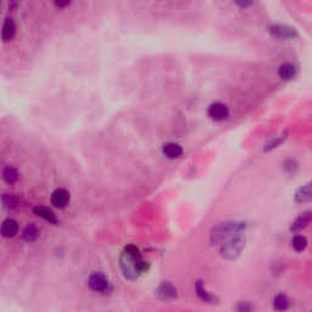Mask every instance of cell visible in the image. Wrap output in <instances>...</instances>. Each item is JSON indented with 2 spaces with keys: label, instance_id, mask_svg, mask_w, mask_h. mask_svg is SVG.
<instances>
[{
  "label": "cell",
  "instance_id": "cell-12",
  "mask_svg": "<svg viewBox=\"0 0 312 312\" xmlns=\"http://www.w3.org/2000/svg\"><path fill=\"white\" fill-rule=\"evenodd\" d=\"M297 66L292 63H284L278 67V77L282 80H286V82L294 79L297 76Z\"/></svg>",
  "mask_w": 312,
  "mask_h": 312
},
{
  "label": "cell",
  "instance_id": "cell-15",
  "mask_svg": "<svg viewBox=\"0 0 312 312\" xmlns=\"http://www.w3.org/2000/svg\"><path fill=\"white\" fill-rule=\"evenodd\" d=\"M183 148L178 143H173V142H169V143L163 144L162 147V153L166 157L168 158H178L183 155Z\"/></svg>",
  "mask_w": 312,
  "mask_h": 312
},
{
  "label": "cell",
  "instance_id": "cell-19",
  "mask_svg": "<svg viewBox=\"0 0 312 312\" xmlns=\"http://www.w3.org/2000/svg\"><path fill=\"white\" fill-rule=\"evenodd\" d=\"M33 212L37 216L42 217L43 220H45V221H48L49 223H53V225L58 223V219H56L55 214L50 209L44 208V206H37V208L33 209Z\"/></svg>",
  "mask_w": 312,
  "mask_h": 312
},
{
  "label": "cell",
  "instance_id": "cell-18",
  "mask_svg": "<svg viewBox=\"0 0 312 312\" xmlns=\"http://www.w3.org/2000/svg\"><path fill=\"white\" fill-rule=\"evenodd\" d=\"M39 235H40L39 228L37 227L36 225H33V223L27 225L22 232L23 240L27 241V243H33V241H36L37 239L39 238Z\"/></svg>",
  "mask_w": 312,
  "mask_h": 312
},
{
  "label": "cell",
  "instance_id": "cell-3",
  "mask_svg": "<svg viewBox=\"0 0 312 312\" xmlns=\"http://www.w3.org/2000/svg\"><path fill=\"white\" fill-rule=\"evenodd\" d=\"M244 247H245V236H244V234H241V235L233 236L230 240L221 244L220 254H221L222 259L233 261L240 256Z\"/></svg>",
  "mask_w": 312,
  "mask_h": 312
},
{
  "label": "cell",
  "instance_id": "cell-5",
  "mask_svg": "<svg viewBox=\"0 0 312 312\" xmlns=\"http://www.w3.org/2000/svg\"><path fill=\"white\" fill-rule=\"evenodd\" d=\"M268 32L273 38L281 40H293L298 38V32L294 27L282 25V23H273L268 26Z\"/></svg>",
  "mask_w": 312,
  "mask_h": 312
},
{
  "label": "cell",
  "instance_id": "cell-26",
  "mask_svg": "<svg viewBox=\"0 0 312 312\" xmlns=\"http://www.w3.org/2000/svg\"><path fill=\"white\" fill-rule=\"evenodd\" d=\"M54 4H55V6H58V7H65V6H69L70 1H55Z\"/></svg>",
  "mask_w": 312,
  "mask_h": 312
},
{
  "label": "cell",
  "instance_id": "cell-7",
  "mask_svg": "<svg viewBox=\"0 0 312 312\" xmlns=\"http://www.w3.org/2000/svg\"><path fill=\"white\" fill-rule=\"evenodd\" d=\"M208 115L211 120L217 121V122H222L230 117V109L226 104L223 103H214L209 106Z\"/></svg>",
  "mask_w": 312,
  "mask_h": 312
},
{
  "label": "cell",
  "instance_id": "cell-21",
  "mask_svg": "<svg viewBox=\"0 0 312 312\" xmlns=\"http://www.w3.org/2000/svg\"><path fill=\"white\" fill-rule=\"evenodd\" d=\"M2 179L7 183V184H13L18 181V172L17 169L12 166H6L2 169Z\"/></svg>",
  "mask_w": 312,
  "mask_h": 312
},
{
  "label": "cell",
  "instance_id": "cell-10",
  "mask_svg": "<svg viewBox=\"0 0 312 312\" xmlns=\"http://www.w3.org/2000/svg\"><path fill=\"white\" fill-rule=\"evenodd\" d=\"M294 200L298 204H306L312 201V181L300 185L294 193Z\"/></svg>",
  "mask_w": 312,
  "mask_h": 312
},
{
  "label": "cell",
  "instance_id": "cell-20",
  "mask_svg": "<svg viewBox=\"0 0 312 312\" xmlns=\"http://www.w3.org/2000/svg\"><path fill=\"white\" fill-rule=\"evenodd\" d=\"M309 245V240L303 234H295L292 239V247L297 252H301L306 249Z\"/></svg>",
  "mask_w": 312,
  "mask_h": 312
},
{
  "label": "cell",
  "instance_id": "cell-23",
  "mask_svg": "<svg viewBox=\"0 0 312 312\" xmlns=\"http://www.w3.org/2000/svg\"><path fill=\"white\" fill-rule=\"evenodd\" d=\"M20 205V199L12 194L2 195V206L5 209H15Z\"/></svg>",
  "mask_w": 312,
  "mask_h": 312
},
{
  "label": "cell",
  "instance_id": "cell-22",
  "mask_svg": "<svg viewBox=\"0 0 312 312\" xmlns=\"http://www.w3.org/2000/svg\"><path fill=\"white\" fill-rule=\"evenodd\" d=\"M282 168L288 174H295L298 172V169H299V162L295 158H287L282 163Z\"/></svg>",
  "mask_w": 312,
  "mask_h": 312
},
{
  "label": "cell",
  "instance_id": "cell-6",
  "mask_svg": "<svg viewBox=\"0 0 312 312\" xmlns=\"http://www.w3.org/2000/svg\"><path fill=\"white\" fill-rule=\"evenodd\" d=\"M155 294L158 300L171 301L178 297V290L172 282L162 281L155 289Z\"/></svg>",
  "mask_w": 312,
  "mask_h": 312
},
{
  "label": "cell",
  "instance_id": "cell-8",
  "mask_svg": "<svg viewBox=\"0 0 312 312\" xmlns=\"http://www.w3.org/2000/svg\"><path fill=\"white\" fill-rule=\"evenodd\" d=\"M194 288H195L196 297H198L199 299L203 301V303L211 304V305L220 303L219 297H217L216 294H214V293L209 292V290L206 289V287H205V284H204V282L200 281V279H198V281L195 282Z\"/></svg>",
  "mask_w": 312,
  "mask_h": 312
},
{
  "label": "cell",
  "instance_id": "cell-16",
  "mask_svg": "<svg viewBox=\"0 0 312 312\" xmlns=\"http://www.w3.org/2000/svg\"><path fill=\"white\" fill-rule=\"evenodd\" d=\"M18 232V223L12 219H6L1 225V235L4 238H13Z\"/></svg>",
  "mask_w": 312,
  "mask_h": 312
},
{
  "label": "cell",
  "instance_id": "cell-25",
  "mask_svg": "<svg viewBox=\"0 0 312 312\" xmlns=\"http://www.w3.org/2000/svg\"><path fill=\"white\" fill-rule=\"evenodd\" d=\"M235 5H238V6L244 7V9H245V7L250 6V5H252V2H250V1H236Z\"/></svg>",
  "mask_w": 312,
  "mask_h": 312
},
{
  "label": "cell",
  "instance_id": "cell-4",
  "mask_svg": "<svg viewBox=\"0 0 312 312\" xmlns=\"http://www.w3.org/2000/svg\"><path fill=\"white\" fill-rule=\"evenodd\" d=\"M88 287L91 292L107 295L112 292V284L104 272H93L88 278Z\"/></svg>",
  "mask_w": 312,
  "mask_h": 312
},
{
  "label": "cell",
  "instance_id": "cell-1",
  "mask_svg": "<svg viewBox=\"0 0 312 312\" xmlns=\"http://www.w3.org/2000/svg\"><path fill=\"white\" fill-rule=\"evenodd\" d=\"M120 268L126 279L136 281L142 273L148 271L149 263L142 257L138 247L133 244H128L125 246L120 256Z\"/></svg>",
  "mask_w": 312,
  "mask_h": 312
},
{
  "label": "cell",
  "instance_id": "cell-24",
  "mask_svg": "<svg viewBox=\"0 0 312 312\" xmlns=\"http://www.w3.org/2000/svg\"><path fill=\"white\" fill-rule=\"evenodd\" d=\"M234 312H255V306L251 301L240 300L234 306Z\"/></svg>",
  "mask_w": 312,
  "mask_h": 312
},
{
  "label": "cell",
  "instance_id": "cell-11",
  "mask_svg": "<svg viewBox=\"0 0 312 312\" xmlns=\"http://www.w3.org/2000/svg\"><path fill=\"white\" fill-rule=\"evenodd\" d=\"M50 201H52V205L55 208L64 209L70 201V193L64 188H58L53 192L52 196H50Z\"/></svg>",
  "mask_w": 312,
  "mask_h": 312
},
{
  "label": "cell",
  "instance_id": "cell-9",
  "mask_svg": "<svg viewBox=\"0 0 312 312\" xmlns=\"http://www.w3.org/2000/svg\"><path fill=\"white\" fill-rule=\"evenodd\" d=\"M312 222V211L311 210H308V211L301 212L299 216L294 220L290 226V232L299 234L301 231L305 230L309 225Z\"/></svg>",
  "mask_w": 312,
  "mask_h": 312
},
{
  "label": "cell",
  "instance_id": "cell-13",
  "mask_svg": "<svg viewBox=\"0 0 312 312\" xmlns=\"http://www.w3.org/2000/svg\"><path fill=\"white\" fill-rule=\"evenodd\" d=\"M272 308L276 312H286L290 308V299L284 293H278L272 299Z\"/></svg>",
  "mask_w": 312,
  "mask_h": 312
},
{
  "label": "cell",
  "instance_id": "cell-14",
  "mask_svg": "<svg viewBox=\"0 0 312 312\" xmlns=\"http://www.w3.org/2000/svg\"><path fill=\"white\" fill-rule=\"evenodd\" d=\"M16 34V25L12 21V18L6 17L2 23V29H1V38L2 42H10Z\"/></svg>",
  "mask_w": 312,
  "mask_h": 312
},
{
  "label": "cell",
  "instance_id": "cell-17",
  "mask_svg": "<svg viewBox=\"0 0 312 312\" xmlns=\"http://www.w3.org/2000/svg\"><path fill=\"white\" fill-rule=\"evenodd\" d=\"M287 138H288L287 132H284V133L279 134V136L271 137V138L268 139L267 142H266L265 145H263V152L270 153V152H272V150L277 149V148H278L279 145L286 142Z\"/></svg>",
  "mask_w": 312,
  "mask_h": 312
},
{
  "label": "cell",
  "instance_id": "cell-2",
  "mask_svg": "<svg viewBox=\"0 0 312 312\" xmlns=\"http://www.w3.org/2000/svg\"><path fill=\"white\" fill-rule=\"evenodd\" d=\"M245 231L246 222L243 221H226L217 223L210 232V243L212 245H221L233 236L245 234Z\"/></svg>",
  "mask_w": 312,
  "mask_h": 312
}]
</instances>
